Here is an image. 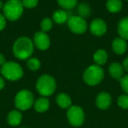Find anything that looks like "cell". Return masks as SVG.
<instances>
[{"instance_id": "cell-1", "label": "cell", "mask_w": 128, "mask_h": 128, "mask_svg": "<svg viewBox=\"0 0 128 128\" xmlns=\"http://www.w3.org/2000/svg\"><path fill=\"white\" fill-rule=\"evenodd\" d=\"M34 42L29 38L21 37L17 40L13 44V54L20 60H26L32 55L34 52Z\"/></svg>"}, {"instance_id": "cell-2", "label": "cell", "mask_w": 128, "mask_h": 128, "mask_svg": "<svg viewBox=\"0 0 128 128\" xmlns=\"http://www.w3.org/2000/svg\"><path fill=\"white\" fill-rule=\"evenodd\" d=\"M23 4L20 0H9L3 7L4 17L11 21L18 20L23 13Z\"/></svg>"}, {"instance_id": "cell-3", "label": "cell", "mask_w": 128, "mask_h": 128, "mask_svg": "<svg viewBox=\"0 0 128 128\" xmlns=\"http://www.w3.org/2000/svg\"><path fill=\"white\" fill-rule=\"evenodd\" d=\"M36 88L37 90L41 96H48L52 95L55 90L56 88V84L55 80L48 75L41 76L37 81L36 84Z\"/></svg>"}, {"instance_id": "cell-4", "label": "cell", "mask_w": 128, "mask_h": 128, "mask_svg": "<svg viewBox=\"0 0 128 128\" xmlns=\"http://www.w3.org/2000/svg\"><path fill=\"white\" fill-rule=\"evenodd\" d=\"M3 76L10 81H17L23 76V70L20 64L14 62H7L1 68Z\"/></svg>"}, {"instance_id": "cell-5", "label": "cell", "mask_w": 128, "mask_h": 128, "mask_svg": "<svg viewBox=\"0 0 128 128\" xmlns=\"http://www.w3.org/2000/svg\"><path fill=\"white\" fill-rule=\"evenodd\" d=\"M104 70L99 65H91L84 73V80L87 84L94 86L98 84L104 78Z\"/></svg>"}, {"instance_id": "cell-6", "label": "cell", "mask_w": 128, "mask_h": 128, "mask_svg": "<svg viewBox=\"0 0 128 128\" xmlns=\"http://www.w3.org/2000/svg\"><path fill=\"white\" fill-rule=\"evenodd\" d=\"M34 104V95L27 90H20L15 96V105L20 110H26Z\"/></svg>"}, {"instance_id": "cell-7", "label": "cell", "mask_w": 128, "mask_h": 128, "mask_svg": "<svg viewBox=\"0 0 128 128\" xmlns=\"http://www.w3.org/2000/svg\"><path fill=\"white\" fill-rule=\"evenodd\" d=\"M68 120L73 126H80L84 121V112L80 106H70L67 112Z\"/></svg>"}, {"instance_id": "cell-8", "label": "cell", "mask_w": 128, "mask_h": 128, "mask_svg": "<svg viewBox=\"0 0 128 128\" xmlns=\"http://www.w3.org/2000/svg\"><path fill=\"white\" fill-rule=\"evenodd\" d=\"M68 26L72 32L77 34H84L87 30V23L80 16H70L68 20Z\"/></svg>"}, {"instance_id": "cell-9", "label": "cell", "mask_w": 128, "mask_h": 128, "mask_svg": "<svg viewBox=\"0 0 128 128\" xmlns=\"http://www.w3.org/2000/svg\"><path fill=\"white\" fill-rule=\"evenodd\" d=\"M34 45L40 50H46L50 46V39L44 32H38L34 34Z\"/></svg>"}, {"instance_id": "cell-10", "label": "cell", "mask_w": 128, "mask_h": 128, "mask_svg": "<svg viewBox=\"0 0 128 128\" xmlns=\"http://www.w3.org/2000/svg\"><path fill=\"white\" fill-rule=\"evenodd\" d=\"M90 29L92 34L96 36H102L106 32L107 25L101 18H96L91 22Z\"/></svg>"}, {"instance_id": "cell-11", "label": "cell", "mask_w": 128, "mask_h": 128, "mask_svg": "<svg viewBox=\"0 0 128 128\" xmlns=\"http://www.w3.org/2000/svg\"><path fill=\"white\" fill-rule=\"evenodd\" d=\"M112 104V96L109 93L101 92L98 95L96 99V104L101 110H106Z\"/></svg>"}, {"instance_id": "cell-12", "label": "cell", "mask_w": 128, "mask_h": 128, "mask_svg": "<svg viewBox=\"0 0 128 128\" xmlns=\"http://www.w3.org/2000/svg\"><path fill=\"white\" fill-rule=\"evenodd\" d=\"M112 49L118 54H123L127 49L126 40L122 38H117L112 42Z\"/></svg>"}, {"instance_id": "cell-13", "label": "cell", "mask_w": 128, "mask_h": 128, "mask_svg": "<svg viewBox=\"0 0 128 128\" xmlns=\"http://www.w3.org/2000/svg\"><path fill=\"white\" fill-rule=\"evenodd\" d=\"M109 72H110V75L112 76L113 78L117 79V80H120L123 77L124 68H123L122 65H120L119 63L113 62V63L110 64V67H109Z\"/></svg>"}, {"instance_id": "cell-14", "label": "cell", "mask_w": 128, "mask_h": 128, "mask_svg": "<svg viewBox=\"0 0 128 128\" xmlns=\"http://www.w3.org/2000/svg\"><path fill=\"white\" fill-rule=\"evenodd\" d=\"M22 114L20 110H12L9 112L7 116V122L9 124L12 126H17L21 123Z\"/></svg>"}, {"instance_id": "cell-15", "label": "cell", "mask_w": 128, "mask_h": 128, "mask_svg": "<svg viewBox=\"0 0 128 128\" xmlns=\"http://www.w3.org/2000/svg\"><path fill=\"white\" fill-rule=\"evenodd\" d=\"M118 32L120 37L124 40H128V17L120 20L118 26Z\"/></svg>"}, {"instance_id": "cell-16", "label": "cell", "mask_w": 128, "mask_h": 128, "mask_svg": "<svg viewBox=\"0 0 128 128\" xmlns=\"http://www.w3.org/2000/svg\"><path fill=\"white\" fill-rule=\"evenodd\" d=\"M34 109L38 112H44L49 108V101L46 98H40L34 102Z\"/></svg>"}, {"instance_id": "cell-17", "label": "cell", "mask_w": 128, "mask_h": 128, "mask_svg": "<svg viewBox=\"0 0 128 128\" xmlns=\"http://www.w3.org/2000/svg\"><path fill=\"white\" fill-rule=\"evenodd\" d=\"M56 102L58 104V105L60 108L67 109L70 108L71 106V98H70V96H68L65 93H60L57 96L56 98Z\"/></svg>"}, {"instance_id": "cell-18", "label": "cell", "mask_w": 128, "mask_h": 128, "mask_svg": "<svg viewBox=\"0 0 128 128\" xmlns=\"http://www.w3.org/2000/svg\"><path fill=\"white\" fill-rule=\"evenodd\" d=\"M70 17V16L68 15V12H67L65 11H62V10H59V11H56L54 13L53 20L57 24H63L64 22L68 21Z\"/></svg>"}, {"instance_id": "cell-19", "label": "cell", "mask_w": 128, "mask_h": 128, "mask_svg": "<svg viewBox=\"0 0 128 128\" xmlns=\"http://www.w3.org/2000/svg\"><path fill=\"white\" fill-rule=\"evenodd\" d=\"M106 7L110 12H118L122 8V2L120 0H108L106 3Z\"/></svg>"}, {"instance_id": "cell-20", "label": "cell", "mask_w": 128, "mask_h": 128, "mask_svg": "<svg viewBox=\"0 0 128 128\" xmlns=\"http://www.w3.org/2000/svg\"><path fill=\"white\" fill-rule=\"evenodd\" d=\"M93 58H94V60L96 62V63L100 66V65H104L106 62L108 55H107V53L104 49H99L94 54Z\"/></svg>"}, {"instance_id": "cell-21", "label": "cell", "mask_w": 128, "mask_h": 128, "mask_svg": "<svg viewBox=\"0 0 128 128\" xmlns=\"http://www.w3.org/2000/svg\"><path fill=\"white\" fill-rule=\"evenodd\" d=\"M59 6L66 10L73 9L77 4V0H57Z\"/></svg>"}, {"instance_id": "cell-22", "label": "cell", "mask_w": 128, "mask_h": 128, "mask_svg": "<svg viewBox=\"0 0 128 128\" xmlns=\"http://www.w3.org/2000/svg\"><path fill=\"white\" fill-rule=\"evenodd\" d=\"M77 12L79 13V16L84 18L85 17L90 16V8L89 4L82 3V4H80L78 6Z\"/></svg>"}, {"instance_id": "cell-23", "label": "cell", "mask_w": 128, "mask_h": 128, "mask_svg": "<svg viewBox=\"0 0 128 128\" xmlns=\"http://www.w3.org/2000/svg\"><path fill=\"white\" fill-rule=\"evenodd\" d=\"M27 67L30 68L32 71H35V70H38L40 67V62L38 59L36 58H31L28 60L27 62Z\"/></svg>"}, {"instance_id": "cell-24", "label": "cell", "mask_w": 128, "mask_h": 128, "mask_svg": "<svg viewBox=\"0 0 128 128\" xmlns=\"http://www.w3.org/2000/svg\"><path fill=\"white\" fill-rule=\"evenodd\" d=\"M52 26H53V21H52L50 18H44L40 23L41 30H42V32H44L49 31L50 29L52 28Z\"/></svg>"}, {"instance_id": "cell-25", "label": "cell", "mask_w": 128, "mask_h": 128, "mask_svg": "<svg viewBox=\"0 0 128 128\" xmlns=\"http://www.w3.org/2000/svg\"><path fill=\"white\" fill-rule=\"evenodd\" d=\"M118 104L122 109H128V95H121L118 98Z\"/></svg>"}, {"instance_id": "cell-26", "label": "cell", "mask_w": 128, "mask_h": 128, "mask_svg": "<svg viewBox=\"0 0 128 128\" xmlns=\"http://www.w3.org/2000/svg\"><path fill=\"white\" fill-rule=\"evenodd\" d=\"M22 4L26 8H34L35 6H37L38 0H23Z\"/></svg>"}, {"instance_id": "cell-27", "label": "cell", "mask_w": 128, "mask_h": 128, "mask_svg": "<svg viewBox=\"0 0 128 128\" xmlns=\"http://www.w3.org/2000/svg\"><path fill=\"white\" fill-rule=\"evenodd\" d=\"M120 85L123 90L128 95V75L124 76L120 79Z\"/></svg>"}, {"instance_id": "cell-28", "label": "cell", "mask_w": 128, "mask_h": 128, "mask_svg": "<svg viewBox=\"0 0 128 128\" xmlns=\"http://www.w3.org/2000/svg\"><path fill=\"white\" fill-rule=\"evenodd\" d=\"M6 17L0 13V31L3 30V29L4 28V26H6Z\"/></svg>"}, {"instance_id": "cell-29", "label": "cell", "mask_w": 128, "mask_h": 128, "mask_svg": "<svg viewBox=\"0 0 128 128\" xmlns=\"http://www.w3.org/2000/svg\"><path fill=\"white\" fill-rule=\"evenodd\" d=\"M123 68L128 72V57H126L123 62Z\"/></svg>"}, {"instance_id": "cell-30", "label": "cell", "mask_w": 128, "mask_h": 128, "mask_svg": "<svg viewBox=\"0 0 128 128\" xmlns=\"http://www.w3.org/2000/svg\"><path fill=\"white\" fill-rule=\"evenodd\" d=\"M6 63V59H4V55L2 54H0V65H4V64Z\"/></svg>"}, {"instance_id": "cell-31", "label": "cell", "mask_w": 128, "mask_h": 128, "mask_svg": "<svg viewBox=\"0 0 128 128\" xmlns=\"http://www.w3.org/2000/svg\"><path fill=\"white\" fill-rule=\"evenodd\" d=\"M4 87V81L2 77L0 76V90Z\"/></svg>"}, {"instance_id": "cell-32", "label": "cell", "mask_w": 128, "mask_h": 128, "mask_svg": "<svg viewBox=\"0 0 128 128\" xmlns=\"http://www.w3.org/2000/svg\"><path fill=\"white\" fill-rule=\"evenodd\" d=\"M4 7V4H3V2L0 0V9H2V8Z\"/></svg>"}, {"instance_id": "cell-33", "label": "cell", "mask_w": 128, "mask_h": 128, "mask_svg": "<svg viewBox=\"0 0 128 128\" xmlns=\"http://www.w3.org/2000/svg\"><path fill=\"white\" fill-rule=\"evenodd\" d=\"M24 128H26V127H24Z\"/></svg>"}, {"instance_id": "cell-34", "label": "cell", "mask_w": 128, "mask_h": 128, "mask_svg": "<svg viewBox=\"0 0 128 128\" xmlns=\"http://www.w3.org/2000/svg\"><path fill=\"white\" fill-rule=\"evenodd\" d=\"M127 1H128V0H127Z\"/></svg>"}]
</instances>
